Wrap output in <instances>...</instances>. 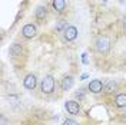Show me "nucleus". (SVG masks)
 Segmentation results:
<instances>
[{
  "label": "nucleus",
  "instance_id": "obj_1",
  "mask_svg": "<svg viewBox=\"0 0 126 125\" xmlns=\"http://www.w3.org/2000/svg\"><path fill=\"white\" fill-rule=\"evenodd\" d=\"M55 86H56L55 78L52 75H46L45 78L42 79V82H40V91H42V94H45V95H50V94H53Z\"/></svg>",
  "mask_w": 126,
  "mask_h": 125
},
{
  "label": "nucleus",
  "instance_id": "obj_2",
  "mask_svg": "<svg viewBox=\"0 0 126 125\" xmlns=\"http://www.w3.org/2000/svg\"><path fill=\"white\" fill-rule=\"evenodd\" d=\"M94 47H96V50L99 52V53H102V55H106L108 52L110 50V40L108 36H99L96 42H94Z\"/></svg>",
  "mask_w": 126,
  "mask_h": 125
},
{
  "label": "nucleus",
  "instance_id": "obj_3",
  "mask_svg": "<svg viewBox=\"0 0 126 125\" xmlns=\"http://www.w3.org/2000/svg\"><path fill=\"white\" fill-rule=\"evenodd\" d=\"M78 35H79L78 27H76V26H72V24H69V26L63 30V38H64L66 42H73V40H76Z\"/></svg>",
  "mask_w": 126,
  "mask_h": 125
},
{
  "label": "nucleus",
  "instance_id": "obj_4",
  "mask_svg": "<svg viewBox=\"0 0 126 125\" xmlns=\"http://www.w3.org/2000/svg\"><path fill=\"white\" fill-rule=\"evenodd\" d=\"M36 35H37V27L33 23H27V24L23 26V29H22V36H23L24 39H33Z\"/></svg>",
  "mask_w": 126,
  "mask_h": 125
},
{
  "label": "nucleus",
  "instance_id": "obj_5",
  "mask_svg": "<svg viewBox=\"0 0 126 125\" xmlns=\"http://www.w3.org/2000/svg\"><path fill=\"white\" fill-rule=\"evenodd\" d=\"M23 85H24L26 89L33 91V89L37 86V78H36V75H34V73H29V75H26V76H24V81H23Z\"/></svg>",
  "mask_w": 126,
  "mask_h": 125
},
{
  "label": "nucleus",
  "instance_id": "obj_6",
  "mask_svg": "<svg viewBox=\"0 0 126 125\" xmlns=\"http://www.w3.org/2000/svg\"><path fill=\"white\" fill-rule=\"evenodd\" d=\"M64 108L72 115H79L80 114V105L76 101H66L64 102Z\"/></svg>",
  "mask_w": 126,
  "mask_h": 125
},
{
  "label": "nucleus",
  "instance_id": "obj_7",
  "mask_svg": "<svg viewBox=\"0 0 126 125\" xmlns=\"http://www.w3.org/2000/svg\"><path fill=\"white\" fill-rule=\"evenodd\" d=\"M103 83L102 81H99V79H93V81H90V83L87 86V89L92 92V94H100L103 91Z\"/></svg>",
  "mask_w": 126,
  "mask_h": 125
},
{
  "label": "nucleus",
  "instance_id": "obj_8",
  "mask_svg": "<svg viewBox=\"0 0 126 125\" xmlns=\"http://www.w3.org/2000/svg\"><path fill=\"white\" fill-rule=\"evenodd\" d=\"M34 17L37 22H43L47 17V9L46 6H37L36 10H34Z\"/></svg>",
  "mask_w": 126,
  "mask_h": 125
},
{
  "label": "nucleus",
  "instance_id": "obj_9",
  "mask_svg": "<svg viewBox=\"0 0 126 125\" xmlns=\"http://www.w3.org/2000/svg\"><path fill=\"white\" fill-rule=\"evenodd\" d=\"M75 83V79L72 75H66L64 78L62 79V82H60V88H62V91H69L72 86Z\"/></svg>",
  "mask_w": 126,
  "mask_h": 125
},
{
  "label": "nucleus",
  "instance_id": "obj_10",
  "mask_svg": "<svg viewBox=\"0 0 126 125\" xmlns=\"http://www.w3.org/2000/svg\"><path fill=\"white\" fill-rule=\"evenodd\" d=\"M52 6H53V10H55L56 13L62 15L63 12L66 10V0H53Z\"/></svg>",
  "mask_w": 126,
  "mask_h": 125
},
{
  "label": "nucleus",
  "instance_id": "obj_11",
  "mask_svg": "<svg viewBox=\"0 0 126 125\" xmlns=\"http://www.w3.org/2000/svg\"><path fill=\"white\" fill-rule=\"evenodd\" d=\"M22 52H23V46H22L20 43H13V45L10 46V49H9V53H10V56H13V58L20 56Z\"/></svg>",
  "mask_w": 126,
  "mask_h": 125
},
{
  "label": "nucleus",
  "instance_id": "obj_12",
  "mask_svg": "<svg viewBox=\"0 0 126 125\" xmlns=\"http://www.w3.org/2000/svg\"><path fill=\"white\" fill-rule=\"evenodd\" d=\"M115 105L118 108H126V94H118L115 96Z\"/></svg>",
  "mask_w": 126,
  "mask_h": 125
},
{
  "label": "nucleus",
  "instance_id": "obj_13",
  "mask_svg": "<svg viewBox=\"0 0 126 125\" xmlns=\"http://www.w3.org/2000/svg\"><path fill=\"white\" fill-rule=\"evenodd\" d=\"M115 89H116V82L115 81H108L105 83V86H103V92L105 94H112Z\"/></svg>",
  "mask_w": 126,
  "mask_h": 125
},
{
  "label": "nucleus",
  "instance_id": "obj_14",
  "mask_svg": "<svg viewBox=\"0 0 126 125\" xmlns=\"http://www.w3.org/2000/svg\"><path fill=\"white\" fill-rule=\"evenodd\" d=\"M67 26H69V24L66 23L64 20H57V23H56L55 27H56V30H57V32H62V33H63V30H64Z\"/></svg>",
  "mask_w": 126,
  "mask_h": 125
},
{
  "label": "nucleus",
  "instance_id": "obj_15",
  "mask_svg": "<svg viewBox=\"0 0 126 125\" xmlns=\"http://www.w3.org/2000/svg\"><path fill=\"white\" fill-rule=\"evenodd\" d=\"M63 125H79V122H76L75 119H70V118H66L63 121Z\"/></svg>",
  "mask_w": 126,
  "mask_h": 125
},
{
  "label": "nucleus",
  "instance_id": "obj_16",
  "mask_svg": "<svg viewBox=\"0 0 126 125\" xmlns=\"http://www.w3.org/2000/svg\"><path fill=\"white\" fill-rule=\"evenodd\" d=\"M122 24H123V29L126 30V16L123 17V20H122Z\"/></svg>",
  "mask_w": 126,
  "mask_h": 125
},
{
  "label": "nucleus",
  "instance_id": "obj_17",
  "mask_svg": "<svg viewBox=\"0 0 126 125\" xmlns=\"http://www.w3.org/2000/svg\"><path fill=\"white\" fill-rule=\"evenodd\" d=\"M1 125H6V122H4V118H1Z\"/></svg>",
  "mask_w": 126,
  "mask_h": 125
},
{
  "label": "nucleus",
  "instance_id": "obj_18",
  "mask_svg": "<svg viewBox=\"0 0 126 125\" xmlns=\"http://www.w3.org/2000/svg\"><path fill=\"white\" fill-rule=\"evenodd\" d=\"M120 3H123V4L126 6V0H120Z\"/></svg>",
  "mask_w": 126,
  "mask_h": 125
},
{
  "label": "nucleus",
  "instance_id": "obj_19",
  "mask_svg": "<svg viewBox=\"0 0 126 125\" xmlns=\"http://www.w3.org/2000/svg\"><path fill=\"white\" fill-rule=\"evenodd\" d=\"M123 117H125V119H126V109H125V112H123Z\"/></svg>",
  "mask_w": 126,
  "mask_h": 125
}]
</instances>
